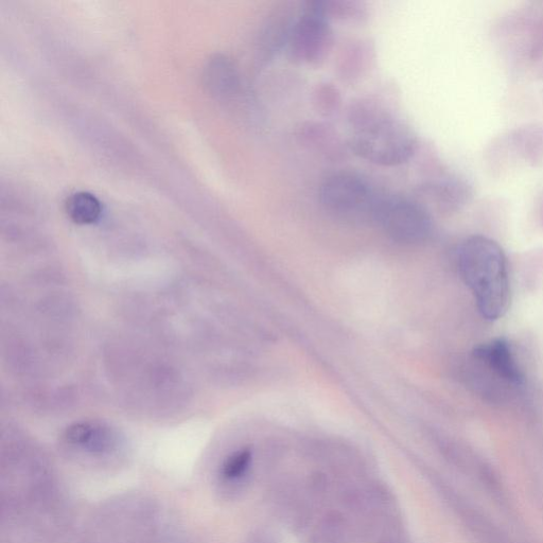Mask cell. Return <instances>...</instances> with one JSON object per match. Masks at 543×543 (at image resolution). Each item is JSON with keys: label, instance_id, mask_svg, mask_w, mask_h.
Returning a JSON list of instances; mask_svg holds the SVG:
<instances>
[{"label": "cell", "instance_id": "obj_1", "mask_svg": "<svg viewBox=\"0 0 543 543\" xmlns=\"http://www.w3.org/2000/svg\"><path fill=\"white\" fill-rule=\"evenodd\" d=\"M348 122V146L364 161L393 167L409 161L415 151L412 131L373 98L350 105Z\"/></svg>", "mask_w": 543, "mask_h": 543}, {"label": "cell", "instance_id": "obj_2", "mask_svg": "<svg viewBox=\"0 0 543 543\" xmlns=\"http://www.w3.org/2000/svg\"><path fill=\"white\" fill-rule=\"evenodd\" d=\"M459 271L482 318L504 317L512 299L509 265L500 244L486 236L466 238L458 250Z\"/></svg>", "mask_w": 543, "mask_h": 543}, {"label": "cell", "instance_id": "obj_3", "mask_svg": "<svg viewBox=\"0 0 543 543\" xmlns=\"http://www.w3.org/2000/svg\"><path fill=\"white\" fill-rule=\"evenodd\" d=\"M381 197L369 182L352 172L329 175L320 201L329 214L350 222H374Z\"/></svg>", "mask_w": 543, "mask_h": 543}, {"label": "cell", "instance_id": "obj_4", "mask_svg": "<svg viewBox=\"0 0 543 543\" xmlns=\"http://www.w3.org/2000/svg\"><path fill=\"white\" fill-rule=\"evenodd\" d=\"M61 441L70 455L95 465L113 463L126 450L125 437L113 426L99 420H81L68 426Z\"/></svg>", "mask_w": 543, "mask_h": 543}, {"label": "cell", "instance_id": "obj_5", "mask_svg": "<svg viewBox=\"0 0 543 543\" xmlns=\"http://www.w3.org/2000/svg\"><path fill=\"white\" fill-rule=\"evenodd\" d=\"M374 223L392 240L404 244L423 243L433 232L427 208L406 198L381 197Z\"/></svg>", "mask_w": 543, "mask_h": 543}, {"label": "cell", "instance_id": "obj_6", "mask_svg": "<svg viewBox=\"0 0 543 543\" xmlns=\"http://www.w3.org/2000/svg\"><path fill=\"white\" fill-rule=\"evenodd\" d=\"M334 43L331 24L321 15L305 8L292 27L285 49L292 62L318 66L329 57Z\"/></svg>", "mask_w": 543, "mask_h": 543}, {"label": "cell", "instance_id": "obj_7", "mask_svg": "<svg viewBox=\"0 0 543 543\" xmlns=\"http://www.w3.org/2000/svg\"><path fill=\"white\" fill-rule=\"evenodd\" d=\"M472 361L480 370L485 371V376L494 377L506 387L519 388L524 383V375L512 347L504 339H496L475 348Z\"/></svg>", "mask_w": 543, "mask_h": 543}, {"label": "cell", "instance_id": "obj_8", "mask_svg": "<svg viewBox=\"0 0 543 543\" xmlns=\"http://www.w3.org/2000/svg\"><path fill=\"white\" fill-rule=\"evenodd\" d=\"M204 80L209 91L220 98L232 97L239 91L238 69L229 58L224 56H216L207 63Z\"/></svg>", "mask_w": 543, "mask_h": 543}, {"label": "cell", "instance_id": "obj_9", "mask_svg": "<svg viewBox=\"0 0 543 543\" xmlns=\"http://www.w3.org/2000/svg\"><path fill=\"white\" fill-rule=\"evenodd\" d=\"M306 8L331 22L362 24L367 19V7L356 0H315L306 4Z\"/></svg>", "mask_w": 543, "mask_h": 543}, {"label": "cell", "instance_id": "obj_10", "mask_svg": "<svg viewBox=\"0 0 543 543\" xmlns=\"http://www.w3.org/2000/svg\"><path fill=\"white\" fill-rule=\"evenodd\" d=\"M252 460V451L248 448L227 455L217 475L218 483L224 492H237L242 487L249 476Z\"/></svg>", "mask_w": 543, "mask_h": 543}, {"label": "cell", "instance_id": "obj_11", "mask_svg": "<svg viewBox=\"0 0 543 543\" xmlns=\"http://www.w3.org/2000/svg\"><path fill=\"white\" fill-rule=\"evenodd\" d=\"M299 136L306 146L327 157H338L342 153L340 137L322 124L309 122L300 129Z\"/></svg>", "mask_w": 543, "mask_h": 543}, {"label": "cell", "instance_id": "obj_12", "mask_svg": "<svg viewBox=\"0 0 543 543\" xmlns=\"http://www.w3.org/2000/svg\"><path fill=\"white\" fill-rule=\"evenodd\" d=\"M288 9L277 11L270 19L264 32L265 59L272 57L279 49L286 48L290 32L296 21Z\"/></svg>", "mask_w": 543, "mask_h": 543}, {"label": "cell", "instance_id": "obj_13", "mask_svg": "<svg viewBox=\"0 0 543 543\" xmlns=\"http://www.w3.org/2000/svg\"><path fill=\"white\" fill-rule=\"evenodd\" d=\"M65 209L69 219L80 225L94 224L102 215L101 202L85 191L70 196L65 203Z\"/></svg>", "mask_w": 543, "mask_h": 543}, {"label": "cell", "instance_id": "obj_14", "mask_svg": "<svg viewBox=\"0 0 543 543\" xmlns=\"http://www.w3.org/2000/svg\"><path fill=\"white\" fill-rule=\"evenodd\" d=\"M371 49L365 44L355 45L347 50L342 59L341 72L345 79H355L362 74L371 58Z\"/></svg>", "mask_w": 543, "mask_h": 543}, {"label": "cell", "instance_id": "obj_15", "mask_svg": "<svg viewBox=\"0 0 543 543\" xmlns=\"http://www.w3.org/2000/svg\"><path fill=\"white\" fill-rule=\"evenodd\" d=\"M315 108L324 116L334 115L341 107V96L337 87L324 83L314 93Z\"/></svg>", "mask_w": 543, "mask_h": 543}, {"label": "cell", "instance_id": "obj_16", "mask_svg": "<svg viewBox=\"0 0 543 543\" xmlns=\"http://www.w3.org/2000/svg\"><path fill=\"white\" fill-rule=\"evenodd\" d=\"M249 543H276L269 534L258 533L252 537Z\"/></svg>", "mask_w": 543, "mask_h": 543}]
</instances>
